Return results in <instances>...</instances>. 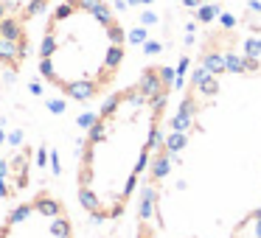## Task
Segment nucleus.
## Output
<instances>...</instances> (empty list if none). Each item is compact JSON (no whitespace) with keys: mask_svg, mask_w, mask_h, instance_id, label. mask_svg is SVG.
Returning <instances> with one entry per match:
<instances>
[{"mask_svg":"<svg viewBox=\"0 0 261 238\" xmlns=\"http://www.w3.org/2000/svg\"><path fill=\"white\" fill-rule=\"evenodd\" d=\"M126 31L107 0H59L45 14L37 68L70 101H96L118 81Z\"/></svg>","mask_w":261,"mask_h":238,"instance_id":"2","label":"nucleus"},{"mask_svg":"<svg viewBox=\"0 0 261 238\" xmlns=\"http://www.w3.org/2000/svg\"><path fill=\"white\" fill-rule=\"evenodd\" d=\"M171 101V70L152 65L98 107L76 160V196L98 221L126 213L160 140Z\"/></svg>","mask_w":261,"mask_h":238,"instance_id":"1","label":"nucleus"},{"mask_svg":"<svg viewBox=\"0 0 261 238\" xmlns=\"http://www.w3.org/2000/svg\"><path fill=\"white\" fill-rule=\"evenodd\" d=\"M59 0H0V68L20 73L31 51V23Z\"/></svg>","mask_w":261,"mask_h":238,"instance_id":"4","label":"nucleus"},{"mask_svg":"<svg viewBox=\"0 0 261 238\" xmlns=\"http://www.w3.org/2000/svg\"><path fill=\"white\" fill-rule=\"evenodd\" d=\"M0 238H76V230L68 204L48 191H40L3 216Z\"/></svg>","mask_w":261,"mask_h":238,"instance_id":"3","label":"nucleus"}]
</instances>
